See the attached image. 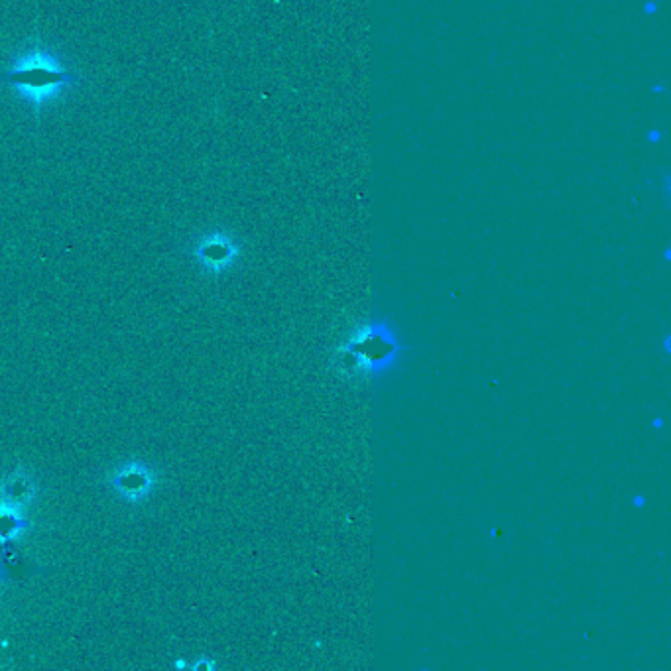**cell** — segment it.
<instances>
[{
	"mask_svg": "<svg viewBox=\"0 0 671 671\" xmlns=\"http://www.w3.org/2000/svg\"><path fill=\"white\" fill-rule=\"evenodd\" d=\"M79 81L81 74L69 69L60 53L36 38L22 43L0 72V85L21 94L22 101L36 113L52 105Z\"/></svg>",
	"mask_w": 671,
	"mask_h": 671,
	"instance_id": "cell-1",
	"label": "cell"
},
{
	"mask_svg": "<svg viewBox=\"0 0 671 671\" xmlns=\"http://www.w3.org/2000/svg\"><path fill=\"white\" fill-rule=\"evenodd\" d=\"M105 484L126 504L147 503L157 491L160 477L156 467L142 459H126L106 474Z\"/></svg>",
	"mask_w": 671,
	"mask_h": 671,
	"instance_id": "cell-2",
	"label": "cell"
},
{
	"mask_svg": "<svg viewBox=\"0 0 671 671\" xmlns=\"http://www.w3.org/2000/svg\"><path fill=\"white\" fill-rule=\"evenodd\" d=\"M189 256L213 276L231 270L241 256V244L229 232L213 231L193 242Z\"/></svg>",
	"mask_w": 671,
	"mask_h": 671,
	"instance_id": "cell-3",
	"label": "cell"
},
{
	"mask_svg": "<svg viewBox=\"0 0 671 671\" xmlns=\"http://www.w3.org/2000/svg\"><path fill=\"white\" fill-rule=\"evenodd\" d=\"M396 343L394 339H390L387 329H377V327H368L357 341H353L349 346V355L353 358L358 368L365 370H377L380 367H387L390 358L394 357Z\"/></svg>",
	"mask_w": 671,
	"mask_h": 671,
	"instance_id": "cell-4",
	"label": "cell"
},
{
	"mask_svg": "<svg viewBox=\"0 0 671 671\" xmlns=\"http://www.w3.org/2000/svg\"><path fill=\"white\" fill-rule=\"evenodd\" d=\"M38 496V483L34 481L30 471L24 467L12 469L2 481H0V503L9 504L16 510H28Z\"/></svg>",
	"mask_w": 671,
	"mask_h": 671,
	"instance_id": "cell-5",
	"label": "cell"
},
{
	"mask_svg": "<svg viewBox=\"0 0 671 671\" xmlns=\"http://www.w3.org/2000/svg\"><path fill=\"white\" fill-rule=\"evenodd\" d=\"M28 530H34V522L28 520L22 510L0 503V546L14 544Z\"/></svg>",
	"mask_w": 671,
	"mask_h": 671,
	"instance_id": "cell-6",
	"label": "cell"
},
{
	"mask_svg": "<svg viewBox=\"0 0 671 671\" xmlns=\"http://www.w3.org/2000/svg\"><path fill=\"white\" fill-rule=\"evenodd\" d=\"M0 579H7V571H4L2 564H0Z\"/></svg>",
	"mask_w": 671,
	"mask_h": 671,
	"instance_id": "cell-7",
	"label": "cell"
}]
</instances>
